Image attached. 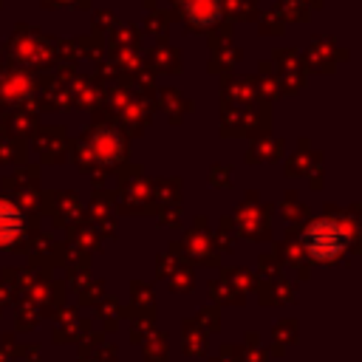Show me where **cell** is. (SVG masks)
<instances>
[{"mask_svg": "<svg viewBox=\"0 0 362 362\" xmlns=\"http://www.w3.org/2000/svg\"><path fill=\"white\" fill-rule=\"evenodd\" d=\"M303 243H305V249H308L311 257H317V260H334V257H339L345 252L348 235H345V229L337 221H317V223H311L305 229Z\"/></svg>", "mask_w": 362, "mask_h": 362, "instance_id": "cell-1", "label": "cell"}, {"mask_svg": "<svg viewBox=\"0 0 362 362\" xmlns=\"http://www.w3.org/2000/svg\"><path fill=\"white\" fill-rule=\"evenodd\" d=\"M23 229V215L14 204L0 201V246H8Z\"/></svg>", "mask_w": 362, "mask_h": 362, "instance_id": "cell-2", "label": "cell"}, {"mask_svg": "<svg viewBox=\"0 0 362 362\" xmlns=\"http://www.w3.org/2000/svg\"><path fill=\"white\" fill-rule=\"evenodd\" d=\"M184 6L189 11V17L195 23H204V25L212 23V20H218V14H221L218 0H184Z\"/></svg>", "mask_w": 362, "mask_h": 362, "instance_id": "cell-3", "label": "cell"}]
</instances>
